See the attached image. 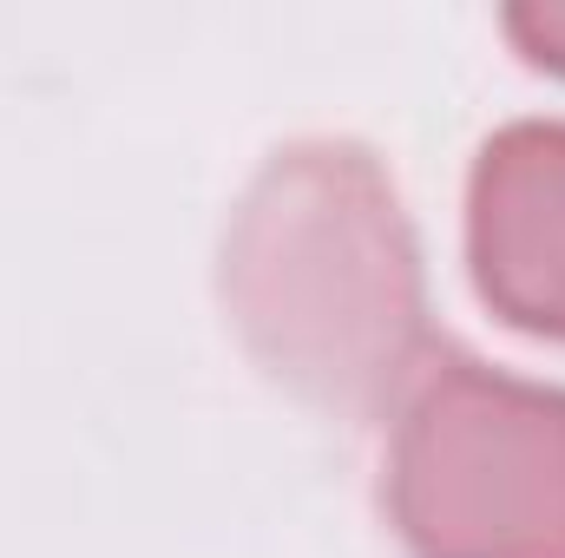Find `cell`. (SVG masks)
<instances>
[{"mask_svg":"<svg viewBox=\"0 0 565 558\" xmlns=\"http://www.w3.org/2000/svg\"><path fill=\"white\" fill-rule=\"evenodd\" d=\"M224 296L250 348L329 408H375L422 348L408 217L362 144H289L237 204Z\"/></svg>","mask_w":565,"mask_h":558,"instance_id":"1","label":"cell"},{"mask_svg":"<svg viewBox=\"0 0 565 558\" xmlns=\"http://www.w3.org/2000/svg\"><path fill=\"white\" fill-rule=\"evenodd\" d=\"M507 26H513V40H520L533 60L565 66V0H526V7L507 13Z\"/></svg>","mask_w":565,"mask_h":558,"instance_id":"4","label":"cell"},{"mask_svg":"<svg viewBox=\"0 0 565 558\" xmlns=\"http://www.w3.org/2000/svg\"><path fill=\"white\" fill-rule=\"evenodd\" d=\"M388 493L422 558H565V395L440 362L402 420Z\"/></svg>","mask_w":565,"mask_h":558,"instance_id":"2","label":"cell"},{"mask_svg":"<svg viewBox=\"0 0 565 558\" xmlns=\"http://www.w3.org/2000/svg\"><path fill=\"white\" fill-rule=\"evenodd\" d=\"M467 244L493 309L565 335V126L526 119L487 139L467 197Z\"/></svg>","mask_w":565,"mask_h":558,"instance_id":"3","label":"cell"}]
</instances>
